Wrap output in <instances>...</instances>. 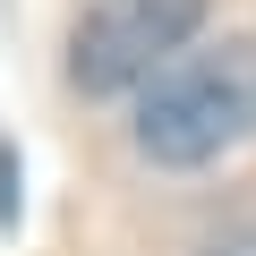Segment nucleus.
I'll return each mask as SVG.
<instances>
[{
	"label": "nucleus",
	"mask_w": 256,
	"mask_h": 256,
	"mask_svg": "<svg viewBox=\"0 0 256 256\" xmlns=\"http://www.w3.org/2000/svg\"><path fill=\"white\" fill-rule=\"evenodd\" d=\"M256 137V34H230L214 52H180L137 94V154L162 171H196Z\"/></svg>",
	"instance_id": "1"
},
{
	"label": "nucleus",
	"mask_w": 256,
	"mask_h": 256,
	"mask_svg": "<svg viewBox=\"0 0 256 256\" xmlns=\"http://www.w3.org/2000/svg\"><path fill=\"white\" fill-rule=\"evenodd\" d=\"M196 26H205V0H94L68 34V86L128 94L154 68H171Z\"/></svg>",
	"instance_id": "2"
},
{
	"label": "nucleus",
	"mask_w": 256,
	"mask_h": 256,
	"mask_svg": "<svg viewBox=\"0 0 256 256\" xmlns=\"http://www.w3.org/2000/svg\"><path fill=\"white\" fill-rule=\"evenodd\" d=\"M205 256H256V222H248V230H230V239H214Z\"/></svg>",
	"instance_id": "3"
}]
</instances>
